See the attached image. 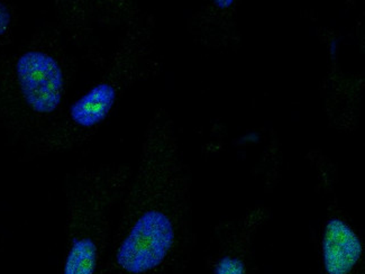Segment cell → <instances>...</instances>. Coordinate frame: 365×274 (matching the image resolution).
Returning <instances> with one entry per match:
<instances>
[{
  "label": "cell",
  "mask_w": 365,
  "mask_h": 274,
  "mask_svg": "<svg viewBox=\"0 0 365 274\" xmlns=\"http://www.w3.org/2000/svg\"><path fill=\"white\" fill-rule=\"evenodd\" d=\"M53 21L72 50L98 68L106 60L101 35L123 32L145 15L136 4L116 0H58L53 3Z\"/></svg>",
  "instance_id": "5b68a950"
},
{
  "label": "cell",
  "mask_w": 365,
  "mask_h": 274,
  "mask_svg": "<svg viewBox=\"0 0 365 274\" xmlns=\"http://www.w3.org/2000/svg\"><path fill=\"white\" fill-rule=\"evenodd\" d=\"M364 245L360 234L341 211L324 223L320 244V274H362Z\"/></svg>",
  "instance_id": "52a82bcc"
},
{
  "label": "cell",
  "mask_w": 365,
  "mask_h": 274,
  "mask_svg": "<svg viewBox=\"0 0 365 274\" xmlns=\"http://www.w3.org/2000/svg\"><path fill=\"white\" fill-rule=\"evenodd\" d=\"M269 211L255 207L215 230V246L207 258L208 274H252L253 246Z\"/></svg>",
  "instance_id": "8992f818"
},
{
  "label": "cell",
  "mask_w": 365,
  "mask_h": 274,
  "mask_svg": "<svg viewBox=\"0 0 365 274\" xmlns=\"http://www.w3.org/2000/svg\"><path fill=\"white\" fill-rule=\"evenodd\" d=\"M192 180L177 125L148 119L138 164L117 208L106 274H181L195 246Z\"/></svg>",
  "instance_id": "6da1fadb"
},
{
  "label": "cell",
  "mask_w": 365,
  "mask_h": 274,
  "mask_svg": "<svg viewBox=\"0 0 365 274\" xmlns=\"http://www.w3.org/2000/svg\"><path fill=\"white\" fill-rule=\"evenodd\" d=\"M21 23L19 6L9 0H0V53L15 44Z\"/></svg>",
  "instance_id": "ba28073f"
},
{
  "label": "cell",
  "mask_w": 365,
  "mask_h": 274,
  "mask_svg": "<svg viewBox=\"0 0 365 274\" xmlns=\"http://www.w3.org/2000/svg\"><path fill=\"white\" fill-rule=\"evenodd\" d=\"M77 53L53 21L0 53V131L21 148L48 133L73 97Z\"/></svg>",
  "instance_id": "7a4b0ae2"
},
{
  "label": "cell",
  "mask_w": 365,
  "mask_h": 274,
  "mask_svg": "<svg viewBox=\"0 0 365 274\" xmlns=\"http://www.w3.org/2000/svg\"><path fill=\"white\" fill-rule=\"evenodd\" d=\"M133 166H78L66 176V219L58 274H106L115 211L130 183Z\"/></svg>",
  "instance_id": "277c9868"
},
{
  "label": "cell",
  "mask_w": 365,
  "mask_h": 274,
  "mask_svg": "<svg viewBox=\"0 0 365 274\" xmlns=\"http://www.w3.org/2000/svg\"><path fill=\"white\" fill-rule=\"evenodd\" d=\"M155 21L146 13L120 32L93 81L73 96L61 118L48 133L21 148L23 161L71 153L93 142L138 82L159 74Z\"/></svg>",
  "instance_id": "3957f363"
}]
</instances>
